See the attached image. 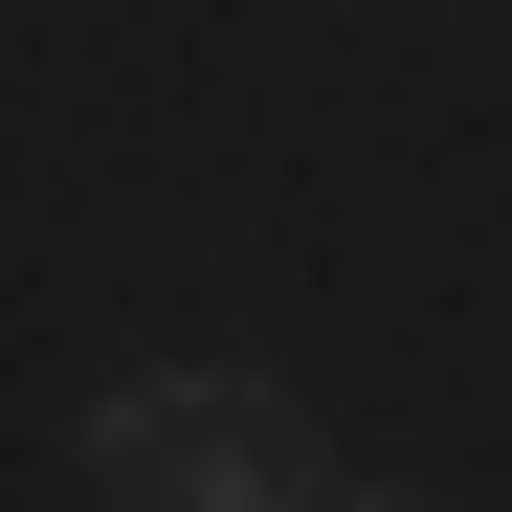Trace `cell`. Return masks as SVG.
<instances>
[{
    "label": "cell",
    "mask_w": 512,
    "mask_h": 512,
    "mask_svg": "<svg viewBox=\"0 0 512 512\" xmlns=\"http://www.w3.org/2000/svg\"><path fill=\"white\" fill-rule=\"evenodd\" d=\"M90 468H112V512H312V423L268 379H112Z\"/></svg>",
    "instance_id": "obj_1"
}]
</instances>
